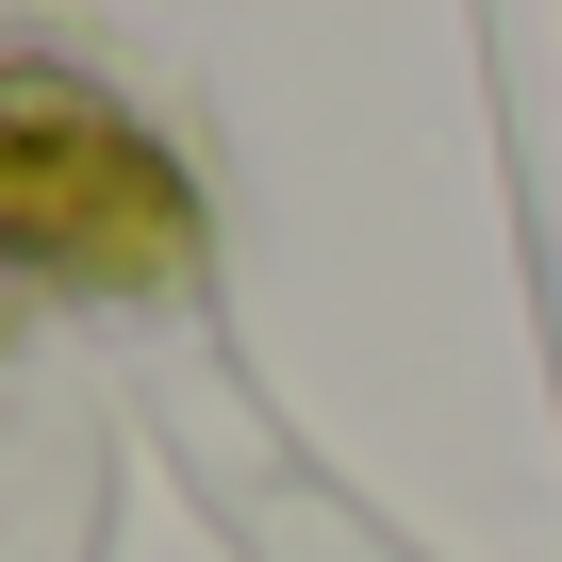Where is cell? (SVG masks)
Masks as SVG:
<instances>
[{"instance_id":"obj_1","label":"cell","mask_w":562,"mask_h":562,"mask_svg":"<svg viewBox=\"0 0 562 562\" xmlns=\"http://www.w3.org/2000/svg\"><path fill=\"white\" fill-rule=\"evenodd\" d=\"M199 265V182L182 149L100 100L50 50H0V331L67 299H149Z\"/></svg>"}]
</instances>
